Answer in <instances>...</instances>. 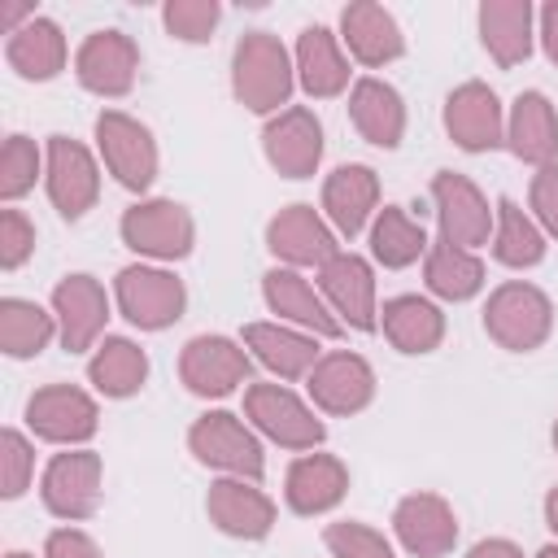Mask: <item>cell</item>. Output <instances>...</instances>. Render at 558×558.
<instances>
[{
    "instance_id": "1",
    "label": "cell",
    "mask_w": 558,
    "mask_h": 558,
    "mask_svg": "<svg viewBox=\"0 0 558 558\" xmlns=\"http://www.w3.org/2000/svg\"><path fill=\"white\" fill-rule=\"evenodd\" d=\"M296 65L288 61V48L266 35V31H253L235 44V57H231V87H235V100L253 113H270L279 105H288L292 96V74Z\"/></svg>"
},
{
    "instance_id": "2",
    "label": "cell",
    "mask_w": 558,
    "mask_h": 558,
    "mask_svg": "<svg viewBox=\"0 0 558 558\" xmlns=\"http://www.w3.org/2000/svg\"><path fill=\"white\" fill-rule=\"evenodd\" d=\"M484 327L501 349L527 353L536 349L554 327V305L532 283H501L484 305Z\"/></svg>"
},
{
    "instance_id": "3",
    "label": "cell",
    "mask_w": 558,
    "mask_h": 558,
    "mask_svg": "<svg viewBox=\"0 0 558 558\" xmlns=\"http://www.w3.org/2000/svg\"><path fill=\"white\" fill-rule=\"evenodd\" d=\"M187 445H192V453H196V462H205V466H218V471H227V475H235V480H262V445H257V436L235 418V414H227V410H209V414H201L196 423H192V432H187Z\"/></svg>"
},
{
    "instance_id": "4",
    "label": "cell",
    "mask_w": 558,
    "mask_h": 558,
    "mask_svg": "<svg viewBox=\"0 0 558 558\" xmlns=\"http://www.w3.org/2000/svg\"><path fill=\"white\" fill-rule=\"evenodd\" d=\"M96 144H100V157L109 166V174L131 187V192H144L153 179H157V144L148 135L144 122H135L131 113H118V109H105L96 118Z\"/></svg>"
},
{
    "instance_id": "5",
    "label": "cell",
    "mask_w": 558,
    "mask_h": 558,
    "mask_svg": "<svg viewBox=\"0 0 558 558\" xmlns=\"http://www.w3.org/2000/svg\"><path fill=\"white\" fill-rule=\"evenodd\" d=\"M244 414L257 423V432H266L283 449H314L327 436V427L310 414V405L283 384H253L244 392Z\"/></svg>"
},
{
    "instance_id": "6",
    "label": "cell",
    "mask_w": 558,
    "mask_h": 558,
    "mask_svg": "<svg viewBox=\"0 0 558 558\" xmlns=\"http://www.w3.org/2000/svg\"><path fill=\"white\" fill-rule=\"evenodd\" d=\"M122 240L144 257L174 262L192 253L196 227H192V214L174 201H140L122 214Z\"/></svg>"
},
{
    "instance_id": "7",
    "label": "cell",
    "mask_w": 558,
    "mask_h": 558,
    "mask_svg": "<svg viewBox=\"0 0 558 558\" xmlns=\"http://www.w3.org/2000/svg\"><path fill=\"white\" fill-rule=\"evenodd\" d=\"M118 305L122 314L140 327V331H161L170 327L183 305H187V292L183 283L170 275V270H157V266H126L118 275Z\"/></svg>"
},
{
    "instance_id": "8",
    "label": "cell",
    "mask_w": 558,
    "mask_h": 558,
    "mask_svg": "<svg viewBox=\"0 0 558 558\" xmlns=\"http://www.w3.org/2000/svg\"><path fill=\"white\" fill-rule=\"evenodd\" d=\"M432 201H436V214H440V240H449L458 248L488 244V231H493V214L497 209H488V201L480 196V187L466 174L440 170L432 179Z\"/></svg>"
},
{
    "instance_id": "9",
    "label": "cell",
    "mask_w": 558,
    "mask_h": 558,
    "mask_svg": "<svg viewBox=\"0 0 558 558\" xmlns=\"http://www.w3.org/2000/svg\"><path fill=\"white\" fill-rule=\"evenodd\" d=\"M262 148H266V161L279 174L310 179L318 170V161H323V126L301 105L279 109V118H270L266 131H262Z\"/></svg>"
},
{
    "instance_id": "10",
    "label": "cell",
    "mask_w": 558,
    "mask_h": 558,
    "mask_svg": "<svg viewBox=\"0 0 558 558\" xmlns=\"http://www.w3.org/2000/svg\"><path fill=\"white\" fill-rule=\"evenodd\" d=\"M318 288L340 323L353 331H375V275L357 253H336L327 266H318Z\"/></svg>"
},
{
    "instance_id": "11",
    "label": "cell",
    "mask_w": 558,
    "mask_h": 558,
    "mask_svg": "<svg viewBox=\"0 0 558 558\" xmlns=\"http://www.w3.org/2000/svg\"><path fill=\"white\" fill-rule=\"evenodd\" d=\"M140 70V48L122 31H96L83 39L74 57V74L96 96H126Z\"/></svg>"
},
{
    "instance_id": "12",
    "label": "cell",
    "mask_w": 558,
    "mask_h": 558,
    "mask_svg": "<svg viewBox=\"0 0 558 558\" xmlns=\"http://www.w3.org/2000/svg\"><path fill=\"white\" fill-rule=\"evenodd\" d=\"M39 493L57 519H87L100 501V453H92V449L57 453L44 471Z\"/></svg>"
},
{
    "instance_id": "13",
    "label": "cell",
    "mask_w": 558,
    "mask_h": 558,
    "mask_svg": "<svg viewBox=\"0 0 558 558\" xmlns=\"http://www.w3.org/2000/svg\"><path fill=\"white\" fill-rule=\"evenodd\" d=\"M179 375L201 397H227L235 384L248 379V353L227 336H196L183 344Z\"/></svg>"
},
{
    "instance_id": "14",
    "label": "cell",
    "mask_w": 558,
    "mask_h": 558,
    "mask_svg": "<svg viewBox=\"0 0 558 558\" xmlns=\"http://www.w3.org/2000/svg\"><path fill=\"white\" fill-rule=\"evenodd\" d=\"M26 423L35 436L57 440V445H78L96 432V401L83 388L70 384H48L26 401Z\"/></svg>"
},
{
    "instance_id": "15",
    "label": "cell",
    "mask_w": 558,
    "mask_h": 558,
    "mask_svg": "<svg viewBox=\"0 0 558 558\" xmlns=\"http://www.w3.org/2000/svg\"><path fill=\"white\" fill-rule=\"evenodd\" d=\"M100 192V174L92 153L78 140L52 135L48 140V196L61 209V218H83L96 205Z\"/></svg>"
},
{
    "instance_id": "16",
    "label": "cell",
    "mask_w": 558,
    "mask_h": 558,
    "mask_svg": "<svg viewBox=\"0 0 558 558\" xmlns=\"http://www.w3.org/2000/svg\"><path fill=\"white\" fill-rule=\"evenodd\" d=\"M266 244L288 266H327L340 253L331 227L314 214V205H288V209H279L270 218V227H266Z\"/></svg>"
},
{
    "instance_id": "17",
    "label": "cell",
    "mask_w": 558,
    "mask_h": 558,
    "mask_svg": "<svg viewBox=\"0 0 558 558\" xmlns=\"http://www.w3.org/2000/svg\"><path fill=\"white\" fill-rule=\"evenodd\" d=\"M445 131L458 148L466 153H484V148H497L501 144V105L493 96V87L484 83H462L449 92L445 100Z\"/></svg>"
},
{
    "instance_id": "18",
    "label": "cell",
    "mask_w": 558,
    "mask_h": 558,
    "mask_svg": "<svg viewBox=\"0 0 558 558\" xmlns=\"http://www.w3.org/2000/svg\"><path fill=\"white\" fill-rule=\"evenodd\" d=\"M205 510L227 536H240V541H262L275 523V501L253 480H235V475L209 484Z\"/></svg>"
},
{
    "instance_id": "19",
    "label": "cell",
    "mask_w": 558,
    "mask_h": 558,
    "mask_svg": "<svg viewBox=\"0 0 558 558\" xmlns=\"http://www.w3.org/2000/svg\"><path fill=\"white\" fill-rule=\"evenodd\" d=\"M392 523H397L401 545L414 558H445L458 545V519L445 506V497H436V493H410L397 506Z\"/></svg>"
},
{
    "instance_id": "20",
    "label": "cell",
    "mask_w": 558,
    "mask_h": 558,
    "mask_svg": "<svg viewBox=\"0 0 558 558\" xmlns=\"http://www.w3.org/2000/svg\"><path fill=\"white\" fill-rule=\"evenodd\" d=\"M310 397L327 414H357L375 397V371L357 353H327L310 371Z\"/></svg>"
},
{
    "instance_id": "21",
    "label": "cell",
    "mask_w": 558,
    "mask_h": 558,
    "mask_svg": "<svg viewBox=\"0 0 558 558\" xmlns=\"http://www.w3.org/2000/svg\"><path fill=\"white\" fill-rule=\"evenodd\" d=\"M52 310H57V323H61V344L70 353H83L109 318L105 288L92 275H65L52 292Z\"/></svg>"
},
{
    "instance_id": "22",
    "label": "cell",
    "mask_w": 558,
    "mask_h": 558,
    "mask_svg": "<svg viewBox=\"0 0 558 558\" xmlns=\"http://www.w3.org/2000/svg\"><path fill=\"white\" fill-rule=\"evenodd\" d=\"M262 292H266V305L279 314V318H292L296 327H310L314 336H340L344 323L331 314V305L296 275V270H266L262 279Z\"/></svg>"
},
{
    "instance_id": "23",
    "label": "cell",
    "mask_w": 558,
    "mask_h": 558,
    "mask_svg": "<svg viewBox=\"0 0 558 558\" xmlns=\"http://www.w3.org/2000/svg\"><path fill=\"white\" fill-rule=\"evenodd\" d=\"M375 201H379V179H375L371 166H340L323 183V209H327L331 227L349 240L366 227Z\"/></svg>"
},
{
    "instance_id": "24",
    "label": "cell",
    "mask_w": 558,
    "mask_h": 558,
    "mask_svg": "<svg viewBox=\"0 0 558 558\" xmlns=\"http://www.w3.org/2000/svg\"><path fill=\"white\" fill-rule=\"evenodd\" d=\"M340 31H344V44L349 52L362 61V65H384V61H397L401 57V26L397 17L384 9V4H371V0H357L340 13Z\"/></svg>"
},
{
    "instance_id": "25",
    "label": "cell",
    "mask_w": 558,
    "mask_h": 558,
    "mask_svg": "<svg viewBox=\"0 0 558 558\" xmlns=\"http://www.w3.org/2000/svg\"><path fill=\"white\" fill-rule=\"evenodd\" d=\"M349 488V471L331 453H305L288 466V506L296 514H323L331 510Z\"/></svg>"
},
{
    "instance_id": "26",
    "label": "cell",
    "mask_w": 558,
    "mask_h": 558,
    "mask_svg": "<svg viewBox=\"0 0 558 558\" xmlns=\"http://www.w3.org/2000/svg\"><path fill=\"white\" fill-rule=\"evenodd\" d=\"M349 118L362 131V140H371L379 148H397L401 135H405V105H401L397 87H388L379 78H357L353 83Z\"/></svg>"
},
{
    "instance_id": "27",
    "label": "cell",
    "mask_w": 558,
    "mask_h": 558,
    "mask_svg": "<svg viewBox=\"0 0 558 558\" xmlns=\"http://www.w3.org/2000/svg\"><path fill=\"white\" fill-rule=\"evenodd\" d=\"M480 39L497 65H519L532 52V4L527 0H484L480 4Z\"/></svg>"
},
{
    "instance_id": "28",
    "label": "cell",
    "mask_w": 558,
    "mask_h": 558,
    "mask_svg": "<svg viewBox=\"0 0 558 558\" xmlns=\"http://www.w3.org/2000/svg\"><path fill=\"white\" fill-rule=\"evenodd\" d=\"M296 78L310 96L327 100L349 87V61L327 26H305L296 39Z\"/></svg>"
},
{
    "instance_id": "29",
    "label": "cell",
    "mask_w": 558,
    "mask_h": 558,
    "mask_svg": "<svg viewBox=\"0 0 558 558\" xmlns=\"http://www.w3.org/2000/svg\"><path fill=\"white\" fill-rule=\"evenodd\" d=\"M506 140H510V153L532 161V166H549L554 153H558V118H554V105L541 96V92H523L510 109V122H506Z\"/></svg>"
},
{
    "instance_id": "30",
    "label": "cell",
    "mask_w": 558,
    "mask_h": 558,
    "mask_svg": "<svg viewBox=\"0 0 558 558\" xmlns=\"http://www.w3.org/2000/svg\"><path fill=\"white\" fill-rule=\"evenodd\" d=\"M244 344L253 349V357L262 366H270L279 379H301L318 366V344L314 336L288 331L279 323H248L244 327Z\"/></svg>"
},
{
    "instance_id": "31",
    "label": "cell",
    "mask_w": 558,
    "mask_h": 558,
    "mask_svg": "<svg viewBox=\"0 0 558 558\" xmlns=\"http://www.w3.org/2000/svg\"><path fill=\"white\" fill-rule=\"evenodd\" d=\"M379 323H384V336L401 353H432L440 344V336H445L440 310L432 301H423V296H392V301H384Z\"/></svg>"
},
{
    "instance_id": "32",
    "label": "cell",
    "mask_w": 558,
    "mask_h": 558,
    "mask_svg": "<svg viewBox=\"0 0 558 558\" xmlns=\"http://www.w3.org/2000/svg\"><path fill=\"white\" fill-rule=\"evenodd\" d=\"M4 57L9 65L22 74V78H52L61 65H65V35L57 22L48 17H31L26 26H17L4 44Z\"/></svg>"
},
{
    "instance_id": "33",
    "label": "cell",
    "mask_w": 558,
    "mask_h": 558,
    "mask_svg": "<svg viewBox=\"0 0 558 558\" xmlns=\"http://www.w3.org/2000/svg\"><path fill=\"white\" fill-rule=\"evenodd\" d=\"M148 375V357L140 344H131L126 336H109L96 357L87 362V379L96 384V392L105 397H131Z\"/></svg>"
},
{
    "instance_id": "34",
    "label": "cell",
    "mask_w": 558,
    "mask_h": 558,
    "mask_svg": "<svg viewBox=\"0 0 558 558\" xmlns=\"http://www.w3.org/2000/svg\"><path fill=\"white\" fill-rule=\"evenodd\" d=\"M427 288L436 292V296H445V301H466V296H475L480 292V283H484V266H480V257L471 253V248H458V244H449V240H436L432 248H427Z\"/></svg>"
},
{
    "instance_id": "35",
    "label": "cell",
    "mask_w": 558,
    "mask_h": 558,
    "mask_svg": "<svg viewBox=\"0 0 558 558\" xmlns=\"http://www.w3.org/2000/svg\"><path fill=\"white\" fill-rule=\"evenodd\" d=\"M493 253H497V262H506V266H536V262L545 257V235H541V227H536L510 196L497 201Z\"/></svg>"
},
{
    "instance_id": "36",
    "label": "cell",
    "mask_w": 558,
    "mask_h": 558,
    "mask_svg": "<svg viewBox=\"0 0 558 558\" xmlns=\"http://www.w3.org/2000/svg\"><path fill=\"white\" fill-rule=\"evenodd\" d=\"M371 248H375V257H379L384 266L401 270V266H410V262L427 248L423 222H414L401 205H384L379 218H375V227H371Z\"/></svg>"
},
{
    "instance_id": "37",
    "label": "cell",
    "mask_w": 558,
    "mask_h": 558,
    "mask_svg": "<svg viewBox=\"0 0 558 558\" xmlns=\"http://www.w3.org/2000/svg\"><path fill=\"white\" fill-rule=\"evenodd\" d=\"M52 340V314H44L35 301L4 296L0 301V349L9 357H31Z\"/></svg>"
},
{
    "instance_id": "38",
    "label": "cell",
    "mask_w": 558,
    "mask_h": 558,
    "mask_svg": "<svg viewBox=\"0 0 558 558\" xmlns=\"http://www.w3.org/2000/svg\"><path fill=\"white\" fill-rule=\"evenodd\" d=\"M35 174H39V148H35V140L9 135L4 148H0V196L4 201H17L22 192L35 187Z\"/></svg>"
},
{
    "instance_id": "39",
    "label": "cell",
    "mask_w": 558,
    "mask_h": 558,
    "mask_svg": "<svg viewBox=\"0 0 558 558\" xmlns=\"http://www.w3.org/2000/svg\"><path fill=\"white\" fill-rule=\"evenodd\" d=\"M218 17H222L218 0H170V4L161 9L166 31H170L174 39H183V44H205V39L214 35Z\"/></svg>"
},
{
    "instance_id": "40",
    "label": "cell",
    "mask_w": 558,
    "mask_h": 558,
    "mask_svg": "<svg viewBox=\"0 0 558 558\" xmlns=\"http://www.w3.org/2000/svg\"><path fill=\"white\" fill-rule=\"evenodd\" d=\"M323 541H327V549H331L336 558H397V554H392V545H388L375 527L353 523V519L331 523V527L323 532Z\"/></svg>"
},
{
    "instance_id": "41",
    "label": "cell",
    "mask_w": 558,
    "mask_h": 558,
    "mask_svg": "<svg viewBox=\"0 0 558 558\" xmlns=\"http://www.w3.org/2000/svg\"><path fill=\"white\" fill-rule=\"evenodd\" d=\"M31 466H35V453H31L26 436L9 427L0 436V493L4 497H22L26 484H31Z\"/></svg>"
},
{
    "instance_id": "42",
    "label": "cell",
    "mask_w": 558,
    "mask_h": 558,
    "mask_svg": "<svg viewBox=\"0 0 558 558\" xmlns=\"http://www.w3.org/2000/svg\"><path fill=\"white\" fill-rule=\"evenodd\" d=\"M35 248V227L26 222L22 209H4L0 214V266L4 270H17Z\"/></svg>"
},
{
    "instance_id": "43",
    "label": "cell",
    "mask_w": 558,
    "mask_h": 558,
    "mask_svg": "<svg viewBox=\"0 0 558 558\" xmlns=\"http://www.w3.org/2000/svg\"><path fill=\"white\" fill-rule=\"evenodd\" d=\"M532 209L549 235H558V161L541 166L532 174Z\"/></svg>"
},
{
    "instance_id": "44",
    "label": "cell",
    "mask_w": 558,
    "mask_h": 558,
    "mask_svg": "<svg viewBox=\"0 0 558 558\" xmlns=\"http://www.w3.org/2000/svg\"><path fill=\"white\" fill-rule=\"evenodd\" d=\"M44 554H48V558H100L96 541H92L87 532H78V527H57V532L48 536Z\"/></svg>"
},
{
    "instance_id": "45",
    "label": "cell",
    "mask_w": 558,
    "mask_h": 558,
    "mask_svg": "<svg viewBox=\"0 0 558 558\" xmlns=\"http://www.w3.org/2000/svg\"><path fill=\"white\" fill-rule=\"evenodd\" d=\"M541 44H545V57L558 65V0L541 9Z\"/></svg>"
},
{
    "instance_id": "46",
    "label": "cell",
    "mask_w": 558,
    "mask_h": 558,
    "mask_svg": "<svg viewBox=\"0 0 558 558\" xmlns=\"http://www.w3.org/2000/svg\"><path fill=\"white\" fill-rule=\"evenodd\" d=\"M466 558H523V554H519V545H510V541H480Z\"/></svg>"
},
{
    "instance_id": "47",
    "label": "cell",
    "mask_w": 558,
    "mask_h": 558,
    "mask_svg": "<svg viewBox=\"0 0 558 558\" xmlns=\"http://www.w3.org/2000/svg\"><path fill=\"white\" fill-rule=\"evenodd\" d=\"M545 519H549V527L558 532V484H554L549 497H545Z\"/></svg>"
},
{
    "instance_id": "48",
    "label": "cell",
    "mask_w": 558,
    "mask_h": 558,
    "mask_svg": "<svg viewBox=\"0 0 558 558\" xmlns=\"http://www.w3.org/2000/svg\"><path fill=\"white\" fill-rule=\"evenodd\" d=\"M536 558H558V545H545V549H541Z\"/></svg>"
},
{
    "instance_id": "49",
    "label": "cell",
    "mask_w": 558,
    "mask_h": 558,
    "mask_svg": "<svg viewBox=\"0 0 558 558\" xmlns=\"http://www.w3.org/2000/svg\"><path fill=\"white\" fill-rule=\"evenodd\" d=\"M4 558H31V554H17V549H13V554H4Z\"/></svg>"
},
{
    "instance_id": "50",
    "label": "cell",
    "mask_w": 558,
    "mask_h": 558,
    "mask_svg": "<svg viewBox=\"0 0 558 558\" xmlns=\"http://www.w3.org/2000/svg\"><path fill=\"white\" fill-rule=\"evenodd\" d=\"M554 449H558V423H554Z\"/></svg>"
}]
</instances>
